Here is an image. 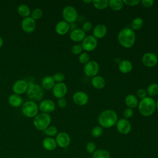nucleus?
Instances as JSON below:
<instances>
[{"label":"nucleus","mask_w":158,"mask_h":158,"mask_svg":"<svg viewBox=\"0 0 158 158\" xmlns=\"http://www.w3.org/2000/svg\"><path fill=\"white\" fill-rule=\"evenodd\" d=\"M124 4L122 0H110L109 1V6L114 11L120 10Z\"/></svg>","instance_id":"27"},{"label":"nucleus","mask_w":158,"mask_h":158,"mask_svg":"<svg viewBox=\"0 0 158 158\" xmlns=\"http://www.w3.org/2000/svg\"><path fill=\"white\" fill-rule=\"evenodd\" d=\"M43 15V10L40 8L35 9L31 12V17L34 20H37L40 19Z\"/></svg>","instance_id":"36"},{"label":"nucleus","mask_w":158,"mask_h":158,"mask_svg":"<svg viewBox=\"0 0 158 158\" xmlns=\"http://www.w3.org/2000/svg\"><path fill=\"white\" fill-rule=\"evenodd\" d=\"M57 128L55 126H49L45 130V134L48 136V137H52L57 135Z\"/></svg>","instance_id":"33"},{"label":"nucleus","mask_w":158,"mask_h":158,"mask_svg":"<svg viewBox=\"0 0 158 158\" xmlns=\"http://www.w3.org/2000/svg\"><path fill=\"white\" fill-rule=\"evenodd\" d=\"M93 6L98 10L105 9L109 6L108 0H99V1H92Z\"/></svg>","instance_id":"32"},{"label":"nucleus","mask_w":158,"mask_h":158,"mask_svg":"<svg viewBox=\"0 0 158 158\" xmlns=\"http://www.w3.org/2000/svg\"><path fill=\"white\" fill-rule=\"evenodd\" d=\"M147 95L149 97H153L158 94V84L156 83H151L146 88Z\"/></svg>","instance_id":"29"},{"label":"nucleus","mask_w":158,"mask_h":158,"mask_svg":"<svg viewBox=\"0 0 158 158\" xmlns=\"http://www.w3.org/2000/svg\"><path fill=\"white\" fill-rule=\"evenodd\" d=\"M33 158H34V157H33Z\"/></svg>","instance_id":"50"},{"label":"nucleus","mask_w":158,"mask_h":158,"mask_svg":"<svg viewBox=\"0 0 158 158\" xmlns=\"http://www.w3.org/2000/svg\"><path fill=\"white\" fill-rule=\"evenodd\" d=\"M123 4L128 6H135L140 3V1L138 0H123Z\"/></svg>","instance_id":"43"},{"label":"nucleus","mask_w":158,"mask_h":158,"mask_svg":"<svg viewBox=\"0 0 158 158\" xmlns=\"http://www.w3.org/2000/svg\"><path fill=\"white\" fill-rule=\"evenodd\" d=\"M125 103L128 108L133 109L138 107L139 102L137 97L135 95L133 94H129L125 98Z\"/></svg>","instance_id":"24"},{"label":"nucleus","mask_w":158,"mask_h":158,"mask_svg":"<svg viewBox=\"0 0 158 158\" xmlns=\"http://www.w3.org/2000/svg\"><path fill=\"white\" fill-rule=\"evenodd\" d=\"M90 57L89 54L86 52H81L78 57V60L79 62L81 64H84L85 65L86 64H87L89 61Z\"/></svg>","instance_id":"35"},{"label":"nucleus","mask_w":158,"mask_h":158,"mask_svg":"<svg viewBox=\"0 0 158 158\" xmlns=\"http://www.w3.org/2000/svg\"><path fill=\"white\" fill-rule=\"evenodd\" d=\"M117 39L119 44L125 48H130L135 43L136 35L135 31L129 27L122 28L118 33Z\"/></svg>","instance_id":"1"},{"label":"nucleus","mask_w":158,"mask_h":158,"mask_svg":"<svg viewBox=\"0 0 158 158\" xmlns=\"http://www.w3.org/2000/svg\"><path fill=\"white\" fill-rule=\"evenodd\" d=\"M56 104L51 99H44L43 100L39 105V109L43 113L49 114L55 110Z\"/></svg>","instance_id":"16"},{"label":"nucleus","mask_w":158,"mask_h":158,"mask_svg":"<svg viewBox=\"0 0 158 158\" xmlns=\"http://www.w3.org/2000/svg\"><path fill=\"white\" fill-rule=\"evenodd\" d=\"M51 117L49 114L41 112L38 114L33 119V125L38 130L44 131L50 125Z\"/></svg>","instance_id":"4"},{"label":"nucleus","mask_w":158,"mask_h":158,"mask_svg":"<svg viewBox=\"0 0 158 158\" xmlns=\"http://www.w3.org/2000/svg\"><path fill=\"white\" fill-rule=\"evenodd\" d=\"M93 158H110V154L108 151L99 149L96 150L93 154Z\"/></svg>","instance_id":"30"},{"label":"nucleus","mask_w":158,"mask_h":158,"mask_svg":"<svg viewBox=\"0 0 158 158\" xmlns=\"http://www.w3.org/2000/svg\"><path fill=\"white\" fill-rule=\"evenodd\" d=\"M9 104L14 107H18L23 104V99L22 96L17 94H12L8 98Z\"/></svg>","instance_id":"25"},{"label":"nucleus","mask_w":158,"mask_h":158,"mask_svg":"<svg viewBox=\"0 0 158 158\" xmlns=\"http://www.w3.org/2000/svg\"><path fill=\"white\" fill-rule=\"evenodd\" d=\"M70 30V25L69 23L64 20H60L57 23L55 27L56 32L60 35H65Z\"/></svg>","instance_id":"20"},{"label":"nucleus","mask_w":158,"mask_h":158,"mask_svg":"<svg viewBox=\"0 0 158 158\" xmlns=\"http://www.w3.org/2000/svg\"><path fill=\"white\" fill-rule=\"evenodd\" d=\"M38 106L33 101H27L22 106V112L28 117H35L38 112Z\"/></svg>","instance_id":"6"},{"label":"nucleus","mask_w":158,"mask_h":158,"mask_svg":"<svg viewBox=\"0 0 158 158\" xmlns=\"http://www.w3.org/2000/svg\"><path fill=\"white\" fill-rule=\"evenodd\" d=\"M115 125L117 131L122 135H127L131 130V124L128 119L120 118L117 120Z\"/></svg>","instance_id":"10"},{"label":"nucleus","mask_w":158,"mask_h":158,"mask_svg":"<svg viewBox=\"0 0 158 158\" xmlns=\"http://www.w3.org/2000/svg\"><path fill=\"white\" fill-rule=\"evenodd\" d=\"M17 12L20 15L25 18L29 16L30 14V9L28 5L22 4L18 6Z\"/></svg>","instance_id":"28"},{"label":"nucleus","mask_w":158,"mask_h":158,"mask_svg":"<svg viewBox=\"0 0 158 158\" xmlns=\"http://www.w3.org/2000/svg\"><path fill=\"white\" fill-rule=\"evenodd\" d=\"M99 71V65L95 60H89L84 65L83 72L86 76L88 77H94L97 75Z\"/></svg>","instance_id":"8"},{"label":"nucleus","mask_w":158,"mask_h":158,"mask_svg":"<svg viewBox=\"0 0 158 158\" xmlns=\"http://www.w3.org/2000/svg\"><path fill=\"white\" fill-rule=\"evenodd\" d=\"M103 133V128L101 126H95L91 130V134L94 138H98L102 135Z\"/></svg>","instance_id":"34"},{"label":"nucleus","mask_w":158,"mask_h":158,"mask_svg":"<svg viewBox=\"0 0 158 158\" xmlns=\"http://www.w3.org/2000/svg\"><path fill=\"white\" fill-rule=\"evenodd\" d=\"M73 102L78 106H85L86 105L89 100V97L88 94L82 91H78L75 92L73 95Z\"/></svg>","instance_id":"13"},{"label":"nucleus","mask_w":158,"mask_h":158,"mask_svg":"<svg viewBox=\"0 0 158 158\" xmlns=\"http://www.w3.org/2000/svg\"><path fill=\"white\" fill-rule=\"evenodd\" d=\"M67 93V85L63 83H57L55 84L52 88L53 95L56 98H64Z\"/></svg>","instance_id":"15"},{"label":"nucleus","mask_w":158,"mask_h":158,"mask_svg":"<svg viewBox=\"0 0 158 158\" xmlns=\"http://www.w3.org/2000/svg\"><path fill=\"white\" fill-rule=\"evenodd\" d=\"M55 81L51 75H46L41 80V85L43 88L46 89H52L54 86L55 85Z\"/></svg>","instance_id":"26"},{"label":"nucleus","mask_w":158,"mask_h":158,"mask_svg":"<svg viewBox=\"0 0 158 158\" xmlns=\"http://www.w3.org/2000/svg\"><path fill=\"white\" fill-rule=\"evenodd\" d=\"M21 26L22 30L27 33L33 31L36 28V22L31 17H27L23 19Z\"/></svg>","instance_id":"14"},{"label":"nucleus","mask_w":158,"mask_h":158,"mask_svg":"<svg viewBox=\"0 0 158 158\" xmlns=\"http://www.w3.org/2000/svg\"><path fill=\"white\" fill-rule=\"evenodd\" d=\"M3 44V39L2 38V37L0 36V48L2 47Z\"/></svg>","instance_id":"46"},{"label":"nucleus","mask_w":158,"mask_h":158,"mask_svg":"<svg viewBox=\"0 0 158 158\" xmlns=\"http://www.w3.org/2000/svg\"><path fill=\"white\" fill-rule=\"evenodd\" d=\"M141 60L143 65L147 67H154L158 62V58L157 55L151 52L144 54Z\"/></svg>","instance_id":"11"},{"label":"nucleus","mask_w":158,"mask_h":158,"mask_svg":"<svg viewBox=\"0 0 158 158\" xmlns=\"http://www.w3.org/2000/svg\"><path fill=\"white\" fill-rule=\"evenodd\" d=\"M62 15L64 21L69 23H72L77 20L78 18V12L76 8L73 6H67L63 9Z\"/></svg>","instance_id":"7"},{"label":"nucleus","mask_w":158,"mask_h":158,"mask_svg":"<svg viewBox=\"0 0 158 158\" xmlns=\"http://www.w3.org/2000/svg\"><path fill=\"white\" fill-rule=\"evenodd\" d=\"M98 45V40L93 35H88L81 41V46L83 50L90 52L94 50Z\"/></svg>","instance_id":"9"},{"label":"nucleus","mask_w":158,"mask_h":158,"mask_svg":"<svg viewBox=\"0 0 158 158\" xmlns=\"http://www.w3.org/2000/svg\"><path fill=\"white\" fill-rule=\"evenodd\" d=\"M83 49L81 44H75L72 47L71 51L74 55H80L82 52Z\"/></svg>","instance_id":"39"},{"label":"nucleus","mask_w":158,"mask_h":158,"mask_svg":"<svg viewBox=\"0 0 158 158\" xmlns=\"http://www.w3.org/2000/svg\"><path fill=\"white\" fill-rule=\"evenodd\" d=\"M107 29L104 24H98L93 30V36L96 39H101L104 37L107 33Z\"/></svg>","instance_id":"19"},{"label":"nucleus","mask_w":158,"mask_h":158,"mask_svg":"<svg viewBox=\"0 0 158 158\" xmlns=\"http://www.w3.org/2000/svg\"><path fill=\"white\" fill-rule=\"evenodd\" d=\"M140 3L145 7H151L153 6L154 1L153 0H142L140 1Z\"/></svg>","instance_id":"44"},{"label":"nucleus","mask_w":158,"mask_h":158,"mask_svg":"<svg viewBox=\"0 0 158 158\" xmlns=\"http://www.w3.org/2000/svg\"><path fill=\"white\" fill-rule=\"evenodd\" d=\"M43 148L49 151H52L56 149L57 147V143L56 140L52 137H46L43 140L42 143Z\"/></svg>","instance_id":"22"},{"label":"nucleus","mask_w":158,"mask_h":158,"mask_svg":"<svg viewBox=\"0 0 158 158\" xmlns=\"http://www.w3.org/2000/svg\"><path fill=\"white\" fill-rule=\"evenodd\" d=\"M0 158H1V157H0Z\"/></svg>","instance_id":"51"},{"label":"nucleus","mask_w":158,"mask_h":158,"mask_svg":"<svg viewBox=\"0 0 158 158\" xmlns=\"http://www.w3.org/2000/svg\"><path fill=\"white\" fill-rule=\"evenodd\" d=\"M55 140L56 141L57 145L62 148H65L68 147L70 143V137L69 135L64 131L57 133Z\"/></svg>","instance_id":"12"},{"label":"nucleus","mask_w":158,"mask_h":158,"mask_svg":"<svg viewBox=\"0 0 158 158\" xmlns=\"http://www.w3.org/2000/svg\"><path fill=\"white\" fill-rule=\"evenodd\" d=\"M91 83L92 86L97 89H101L106 85L105 79L102 77L98 75L91 78Z\"/></svg>","instance_id":"23"},{"label":"nucleus","mask_w":158,"mask_h":158,"mask_svg":"<svg viewBox=\"0 0 158 158\" xmlns=\"http://www.w3.org/2000/svg\"><path fill=\"white\" fill-rule=\"evenodd\" d=\"M28 88V83L23 79L17 80L12 86V90L15 94H22L27 91Z\"/></svg>","instance_id":"17"},{"label":"nucleus","mask_w":158,"mask_h":158,"mask_svg":"<svg viewBox=\"0 0 158 158\" xmlns=\"http://www.w3.org/2000/svg\"><path fill=\"white\" fill-rule=\"evenodd\" d=\"M83 2H85V3H90V2L92 3V1L91 0H89V1H83Z\"/></svg>","instance_id":"48"},{"label":"nucleus","mask_w":158,"mask_h":158,"mask_svg":"<svg viewBox=\"0 0 158 158\" xmlns=\"http://www.w3.org/2000/svg\"><path fill=\"white\" fill-rule=\"evenodd\" d=\"M86 150L89 154H93L96 150V144L93 141L88 142L86 145Z\"/></svg>","instance_id":"37"},{"label":"nucleus","mask_w":158,"mask_h":158,"mask_svg":"<svg viewBox=\"0 0 158 158\" xmlns=\"http://www.w3.org/2000/svg\"><path fill=\"white\" fill-rule=\"evenodd\" d=\"M156 109L158 110V99H157V101L156 102Z\"/></svg>","instance_id":"47"},{"label":"nucleus","mask_w":158,"mask_h":158,"mask_svg":"<svg viewBox=\"0 0 158 158\" xmlns=\"http://www.w3.org/2000/svg\"><path fill=\"white\" fill-rule=\"evenodd\" d=\"M143 20L140 17L135 18L131 23V28L135 31L140 30L143 26Z\"/></svg>","instance_id":"31"},{"label":"nucleus","mask_w":158,"mask_h":158,"mask_svg":"<svg viewBox=\"0 0 158 158\" xmlns=\"http://www.w3.org/2000/svg\"><path fill=\"white\" fill-rule=\"evenodd\" d=\"M157 58H158V54H157Z\"/></svg>","instance_id":"49"},{"label":"nucleus","mask_w":158,"mask_h":158,"mask_svg":"<svg viewBox=\"0 0 158 158\" xmlns=\"http://www.w3.org/2000/svg\"><path fill=\"white\" fill-rule=\"evenodd\" d=\"M138 107L141 115L144 117H149L156 110V101L152 98L147 96L141 99L138 103Z\"/></svg>","instance_id":"3"},{"label":"nucleus","mask_w":158,"mask_h":158,"mask_svg":"<svg viewBox=\"0 0 158 158\" xmlns=\"http://www.w3.org/2000/svg\"><path fill=\"white\" fill-rule=\"evenodd\" d=\"M133 115V109H130V108H126L124 109L123 112V118L128 119L131 118Z\"/></svg>","instance_id":"41"},{"label":"nucleus","mask_w":158,"mask_h":158,"mask_svg":"<svg viewBox=\"0 0 158 158\" xmlns=\"http://www.w3.org/2000/svg\"><path fill=\"white\" fill-rule=\"evenodd\" d=\"M27 94L31 101H40L43 97V89L38 84L28 83Z\"/></svg>","instance_id":"5"},{"label":"nucleus","mask_w":158,"mask_h":158,"mask_svg":"<svg viewBox=\"0 0 158 158\" xmlns=\"http://www.w3.org/2000/svg\"><path fill=\"white\" fill-rule=\"evenodd\" d=\"M118 120L117 113L111 109H106L101 112L98 118V121L102 128H109L115 125Z\"/></svg>","instance_id":"2"},{"label":"nucleus","mask_w":158,"mask_h":158,"mask_svg":"<svg viewBox=\"0 0 158 158\" xmlns=\"http://www.w3.org/2000/svg\"><path fill=\"white\" fill-rule=\"evenodd\" d=\"M92 27H93L92 23L89 21H86L83 23L81 29L86 33V32L90 31L92 29Z\"/></svg>","instance_id":"40"},{"label":"nucleus","mask_w":158,"mask_h":158,"mask_svg":"<svg viewBox=\"0 0 158 158\" xmlns=\"http://www.w3.org/2000/svg\"><path fill=\"white\" fill-rule=\"evenodd\" d=\"M52 77H53L54 81H57V83H61L65 80V75L62 72L55 73L52 75Z\"/></svg>","instance_id":"38"},{"label":"nucleus","mask_w":158,"mask_h":158,"mask_svg":"<svg viewBox=\"0 0 158 158\" xmlns=\"http://www.w3.org/2000/svg\"><path fill=\"white\" fill-rule=\"evenodd\" d=\"M67 104V100L64 98H59L57 100V105L60 108H64Z\"/></svg>","instance_id":"45"},{"label":"nucleus","mask_w":158,"mask_h":158,"mask_svg":"<svg viewBox=\"0 0 158 158\" xmlns=\"http://www.w3.org/2000/svg\"><path fill=\"white\" fill-rule=\"evenodd\" d=\"M86 37V33L81 28H75L70 33V38L74 42L82 41Z\"/></svg>","instance_id":"18"},{"label":"nucleus","mask_w":158,"mask_h":158,"mask_svg":"<svg viewBox=\"0 0 158 158\" xmlns=\"http://www.w3.org/2000/svg\"><path fill=\"white\" fill-rule=\"evenodd\" d=\"M118 64L119 71L123 73H128L132 70L133 65L131 62L128 60H122L118 62Z\"/></svg>","instance_id":"21"},{"label":"nucleus","mask_w":158,"mask_h":158,"mask_svg":"<svg viewBox=\"0 0 158 158\" xmlns=\"http://www.w3.org/2000/svg\"><path fill=\"white\" fill-rule=\"evenodd\" d=\"M136 96L137 98L142 99L144 98L147 97V92L146 90L144 88H139L136 91Z\"/></svg>","instance_id":"42"}]
</instances>
